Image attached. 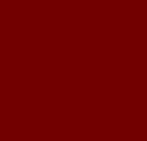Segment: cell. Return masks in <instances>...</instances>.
Returning <instances> with one entry per match:
<instances>
[]
</instances>
